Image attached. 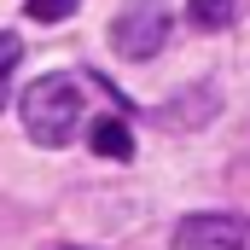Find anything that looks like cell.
Wrapping results in <instances>:
<instances>
[{
  "instance_id": "cell-4",
  "label": "cell",
  "mask_w": 250,
  "mask_h": 250,
  "mask_svg": "<svg viewBox=\"0 0 250 250\" xmlns=\"http://www.w3.org/2000/svg\"><path fill=\"white\" fill-rule=\"evenodd\" d=\"M87 146H93L99 157H117V163H128V157H134V134H128L117 117H99V123L87 128Z\"/></svg>"
},
{
  "instance_id": "cell-1",
  "label": "cell",
  "mask_w": 250,
  "mask_h": 250,
  "mask_svg": "<svg viewBox=\"0 0 250 250\" xmlns=\"http://www.w3.org/2000/svg\"><path fill=\"white\" fill-rule=\"evenodd\" d=\"M18 111H23V134H29L35 146L59 151V146L76 140V128L87 117V93H82V82H76L70 70H53V76H41V82L23 87Z\"/></svg>"
},
{
  "instance_id": "cell-6",
  "label": "cell",
  "mask_w": 250,
  "mask_h": 250,
  "mask_svg": "<svg viewBox=\"0 0 250 250\" xmlns=\"http://www.w3.org/2000/svg\"><path fill=\"white\" fill-rule=\"evenodd\" d=\"M18 64H23V41H18V35H0V105H6V93H12Z\"/></svg>"
},
{
  "instance_id": "cell-7",
  "label": "cell",
  "mask_w": 250,
  "mask_h": 250,
  "mask_svg": "<svg viewBox=\"0 0 250 250\" xmlns=\"http://www.w3.org/2000/svg\"><path fill=\"white\" fill-rule=\"evenodd\" d=\"M23 6H29L35 23H59V18H70V12L82 6V0H23Z\"/></svg>"
},
{
  "instance_id": "cell-5",
  "label": "cell",
  "mask_w": 250,
  "mask_h": 250,
  "mask_svg": "<svg viewBox=\"0 0 250 250\" xmlns=\"http://www.w3.org/2000/svg\"><path fill=\"white\" fill-rule=\"evenodd\" d=\"M239 6H245V0H187V18L198 29H227V23L239 18Z\"/></svg>"
},
{
  "instance_id": "cell-2",
  "label": "cell",
  "mask_w": 250,
  "mask_h": 250,
  "mask_svg": "<svg viewBox=\"0 0 250 250\" xmlns=\"http://www.w3.org/2000/svg\"><path fill=\"white\" fill-rule=\"evenodd\" d=\"M163 41H169V12L157 0H134L128 12H117V23H111V47L123 59H151Z\"/></svg>"
},
{
  "instance_id": "cell-3",
  "label": "cell",
  "mask_w": 250,
  "mask_h": 250,
  "mask_svg": "<svg viewBox=\"0 0 250 250\" xmlns=\"http://www.w3.org/2000/svg\"><path fill=\"white\" fill-rule=\"evenodd\" d=\"M175 250H250V221H239V215H187L175 227Z\"/></svg>"
}]
</instances>
